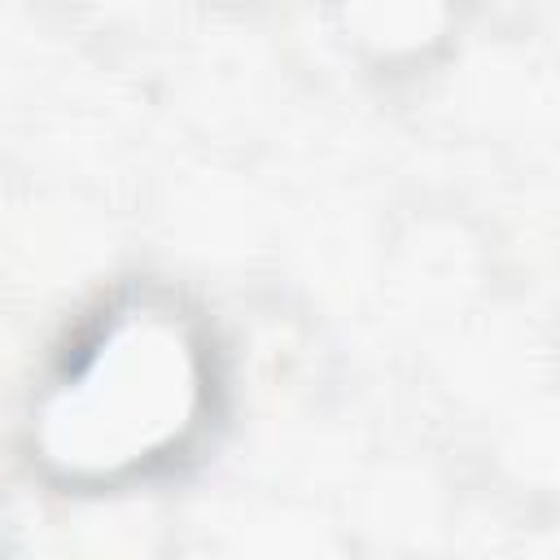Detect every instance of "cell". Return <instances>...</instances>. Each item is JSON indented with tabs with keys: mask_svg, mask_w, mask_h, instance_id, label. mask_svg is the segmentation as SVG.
Returning a JSON list of instances; mask_svg holds the SVG:
<instances>
[{
	"mask_svg": "<svg viewBox=\"0 0 560 560\" xmlns=\"http://www.w3.org/2000/svg\"><path fill=\"white\" fill-rule=\"evenodd\" d=\"M197 398L201 368L188 332L171 315L127 311L48 398L39 442L70 472H114L175 442Z\"/></svg>",
	"mask_w": 560,
	"mask_h": 560,
	"instance_id": "6da1fadb",
	"label": "cell"
}]
</instances>
